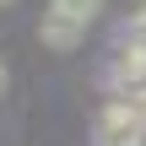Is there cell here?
<instances>
[{
	"instance_id": "obj_5",
	"label": "cell",
	"mask_w": 146,
	"mask_h": 146,
	"mask_svg": "<svg viewBox=\"0 0 146 146\" xmlns=\"http://www.w3.org/2000/svg\"><path fill=\"white\" fill-rule=\"evenodd\" d=\"M141 108H146V92H141Z\"/></svg>"
},
{
	"instance_id": "obj_1",
	"label": "cell",
	"mask_w": 146,
	"mask_h": 146,
	"mask_svg": "<svg viewBox=\"0 0 146 146\" xmlns=\"http://www.w3.org/2000/svg\"><path fill=\"white\" fill-rule=\"evenodd\" d=\"M146 135V108L141 98H114L103 103L98 125H92V146H135Z\"/></svg>"
},
{
	"instance_id": "obj_4",
	"label": "cell",
	"mask_w": 146,
	"mask_h": 146,
	"mask_svg": "<svg viewBox=\"0 0 146 146\" xmlns=\"http://www.w3.org/2000/svg\"><path fill=\"white\" fill-rule=\"evenodd\" d=\"M0 92H5V60H0Z\"/></svg>"
},
{
	"instance_id": "obj_7",
	"label": "cell",
	"mask_w": 146,
	"mask_h": 146,
	"mask_svg": "<svg viewBox=\"0 0 146 146\" xmlns=\"http://www.w3.org/2000/svg\"><path fill=\"white\" fill-rule=\"evenodd\" d=\"M0 5H11V0H0Z\"/></svg>"
},
{
	"instance_id": "obj_2",
	"label": "cell",
	"mask_w": 146,
	"mask_h": 146,
	"mask_svg": "<svg viewBox=\"0 0 146 146\" xmlns=\"http://www.w3.org/2000/svg\"><path fill=\"white\" fill-rule=\"evenodd\" d=\"M38 38H43L49 49H60V54H65V49H76V43L87 38V27H76V22H65V16H54V11H49V16L38 22Z\"/></svg>"
},
{
	"instance_id": "obj_3",
	"label": "cell",
	"mask_w": 146,
	"mask_h": 146,
	"mask_svg": "<svg viewBox=\"0 0 146 146\" xmlns=\"http://www.w3.org/2000/svg\"><path fill=\"white\" fill-rule=\"evenodd\" d=\"M49 11H54V16H65V22H76V27H92V22H98V11H103V0H54Z\"/></svg>"
},
{
	"instance_id": "obj_6",
	"label": "cell",
	"mask_w": 146,
	"mask_h": 146,
	"mask_svg": "<svg viewBox=\"0 0 146 146\" xmlns=\"http://www.w3.org/2000/svg\"><path fill=\"white\" fill-rule=\"evenodd\" d=\"M135 146H146V135H141V141H135Z\"/></svg>"
}]
</instances>
